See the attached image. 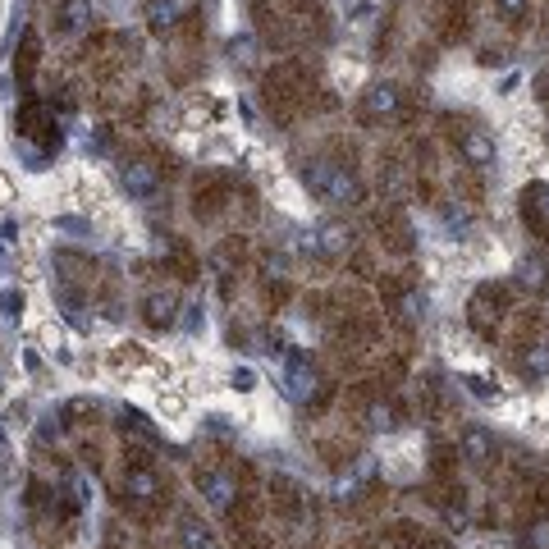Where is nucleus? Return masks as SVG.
<instances>
[{"instance_id":"obj_1","label":"nucleus","mask_w":549,"mask_h":549,"mask_svg":"<svg viewBox=\"0 0 549 549\" xmlns=\"http://www.w3.org/2000/svg\"><path fill=\"white\" fill-rule=\"evenodd\" d=\"M257 28L270 46H307V42H325V19L316 0H252Z\"/></svg>"},{"instance_id":"obj_2","label":"nucleus","mask_w":549,"mask_h":549,"mask_svg":"<svg viewBox=\"0 0 549 549\" xmlns=\"http://www.w3.org/2000/svg\"><path fill=\"white\" fill-rule=\"evenodd\" d=\"M302 188L321 206H357L366 197L362 174L344 156H312V161L302 165Z\"/></svg>"},{"instance_id":"obj_3","label":"nucleus","mask_w":549,"mask_h":549,"mask_svg":"<svg viewBox=\"0 0 549 549\" xmlns=\"http://www.w3.org/2000/svg\"><path fill=\"white\" fill-rule=\"evenodd\" d=\"M14 138L23 147H33V170H42V161L51 151H60V129H55V115L42 106L37 97H28L14 110Z\"/></svg>"},{"instance_id":"obj_4","label":"nucleus","mask_w":549,"mask_h":549,"mask_svg":"<svg viewBox=\"0 0 549 549\" xmlns=\"http://www.w3.org/2000/svg\"><path fill=\"white\" fill-rule=\"evenodd\" d=\"M408 115V92L399 83H371L357 101V119L366 129H380V124H394V119Z\"/></svg>"},{"instance_id":"obj_5","label":"nucleus","mask_w":549,"mask_h":549,"mask_svg":"<svg viewBox=\"0 0 549 549\" xmlns=\"http://www.w3.org/2000/svg\"><path fill=\"white\" fill-rule=\"evenodd\" d=\"M119 495H124V504L133 513H147V508H156L165 499V481L151 463H129L124 476H119Z\"/></svg>"},{"instance_id":"obj_6","label":"nucleus","mask_w":549,"mask_h":549,"mask_svg":"<svg viewBox=\"0 0 549 549\" xmlns=\"http://www.w3.org/2000/svg\"><path fill=\"white\" fill-rule=\"evenodd\" d=\"M161 183H165V174L151 156H124V161H119V188H124L133 202H151V197L161 193Z\"/></svg>"},{"instance_id":"obj_7","label":"nucleus","mask_w":549,"mask_h":549,"mask_svg":"<svg viewBox=\"0 0 549 549\" xmlns=\"http://www.w3.org/2000/svg\"><path fill=\"white\" fill-rule=\"evenodd\" d=\"M197 490H202V499L216 508V513H234L238 495H243L238 476L225 472V467H202V472H197Z\"/></svg>"},{"instance_id":"obj_8","label":"nucleus","mask_w":549,"mask_h":549,"mask_svg":"<svg viewBox=\"0 0 549 549\" xmlns=\"http://www.w3.org/2000/svg\"><path fill=\"white\" fill-rule=\"evenodd\" d=\"M321 389H325V380L312 366V357L289 353V362H284V394H289L293 403H312Z\"/></svg>"},{"instance_id":"obj_9","label":"nucleus","mask_w":549,"mask_h":549,"mask_svg":"<svg viewBox=\"0 0 549 549\" xmlns=\"http://www.w3.org/2000/svg\"><path fill=\"white\" fill-rule=\"evenodd\" d=\"M504 307H508L504 289H499V284H481V289L472 293V302H467V321H472L476 334H490L499 325V316H504Z\"/></svg>"},{"instance_id":"obj_10","label":"nucleus","mask_w":549,"mask_h":549,"mask_svg":"<svg viewBox=\"0 0 549 549\" xmlns=\"http://www.w3.org/2000/svg\"><path fill=\"white\" fill-rule=\"evenodd\" d=\"M453 147H458V156H463L472 170H490L495 156H499L495 138H490L485 129H472V124H467V129H453Z\"/></svg>"},{"instance_id":"obj_11","label":"nucleus","mask_w":549,"mask_h":549,"mask_svg":"<svg viewBox=\"0 0 549 549\" xmlns=\"http://www.w3.org/2000/svg\"><path fill=\"white\" fill-rule=\"evenodd\" d=\"M197 5L202 0H147V23L156 33H174V28H183V23L193 19Z\"/></svg>"},{"instance_id":"obj_12","label":"nucleus","mask_w":549,"mask_h":549,"mask_svg":"<svg viewBox=\"0 0 549 549\" xmlns=\"http://www.w3.org/2000/svg\"><path fill=\"white\" fill-rule=\"evenodd\" d=\"M92 23V0H51V28L60 37H74Z\"/></svg>"},{"instance_id":"obj_13","label":"nucleus","mask_w":549,"mask_h":549,"mask_svg":"<svg viewBox=\"0 0 549 549\" xmlns=\"http://www.w3.org/2000/svg\"><path fill=\"white\" fill-rule=\"evenodd\" d=\"M174 316H179V293L174 289H151L147 298H142V321H147L151 330H170Z\"/></svg>"},{"instance_id":"obj_14","label":"nucleus","mask_w":549,"mask_h":549,"mask_svg":"<svg viewBox=\"0 0 549 549\" xmlns=\"http://www.w3.org/2000/svg\"><path fill=\"white\" fill-rule=\"evenodd\" d=\"M37 65H42V37H37V28H23V37H19V55H14V78H19L23 92L33 87Z\"/></svg>"},{"instance_id":"obj_15","label":"nucleus","mask_w":549,"mask_h":549,"mask_svg":"<svg viewBox=\"0 0 549 549\" xmlns=\"http://www.w3.org/2000/svg\"><path fill=\"white\" fill-rule=\"evenodd\" d=\"M522 220H527L531 234H540L549 243V188L545 183H531L522 193Z\"/></svg>"},{"instance_id":"obj_16","label":"nucleus","mask_w":549,"mask_h":549,"mask_svg":"<svg viewBox=\"0 0 549 549\" xmlns=\"http://www.w3.org/2000/svg\"><path fill=\"white\" fill-rule=\"evenodd\" d=\"M458 449H463V458L472 467H485L495 458V435L485 431L481 421H472V426H463V435H458Z\"/></svg>"},{"instance_id":"obj_17","label":"nucleus","mask_w":549,"mask_h":549,"mask_svg":"<svg viewBox=\"0 0 549 549\" xmlns=\"http://www.w3.org/2000/svg\"><path fill=\"white\" fill-rule=\"evenodd\" d=\"M348 248H353V229L339 225V220L321 225L312 238V252H321V257H348Z\"/></svg>"},{"instance_id":"obj_18","label":"nucleus","mask_w":549,"mask_h":549,"mask_svg":"<svg viewBox=\"0 0 549 549\" xmlns=\"http://www.w3.org/2000/svg\"><path fill=\"white\" fill-rule=\"evenodd\" d=\"M394 316H399L403 325H417L421 316H426V293L412 289V284H403V289L394 293Z\"/></svg>"},{"instance_id":"obj_19","label":"nucleus","mask_w":549,"mask_h":549,"mask_svg":"<svg viewBox=\"0 0 549 549\" xmlns=\"http://www.w3.org/2000/svg\"><path fill=\"white\" fill-rule=\"evenodd\" d=\"M517 275H522V284H527L531 293H545L549 289V257H545V252H536V257H522Z\"/></svg>"},{"instance_id":"obj_20","label":"nucleus","mask_w":549,"mask_h":549,"mask_svg":"<svg viewBox=\"0 0 549 549\" xmlns=\"http://www.w3.org/2000/svg\"><path fill=\"white\" fill-rule=\"evenodd\" d=\"M179 540H183V549H220V540L211 536V527H202L197 517H183L179 522Z\"/></svg>"},{"instance_id":"obj_21","label":"nucleus","mask_w":549,"mask_h":549,"mask_svg":"<svg viewBox=\"0 0 549 549\" xmlns=\"http://www.w3.org/2000/svg\"><path fill=\"white\" fill-rule=\"evenodd\" d=\"M124 431H133L147 444H161V431H156V426L147 421V412H138V408H124Z\"/></svg>"},{"instance_id":"obj_22","label":"nucleus","mask_w":549,"mask_h":549,"mask_svg":"<svg viewBox=\"0 0 549 549\" xmlns=\"http://www.w3.org/2000/svg\"><path fill=\"white\" fill-rule=\"evenodd\" d=\"M522 371H527V376H545L549 371V339L527 344V353H522Z\"/></svg>"},{"instance_id":"obj_23","label":"nucleus","mask_w":549,"mask_h":549,"mask_svg":"<svg viewBox=\"0 0 549 549\" xmlns=\"http://www.w3.org/2000/svg\"><path fill=\"white\" fill-rule=\"evenodd\" d=\"M366 426H371V431H389V426H394V408H389V403H371V408H366Z\"/></svg>"},{"instance_id":"obj_24","label":"nucleus","mask_w":549,"mask_h":549,"mask_svg":"<svg viewBox=\"0 0 549 549\" xmlns=\"http://www.w3.org/2000/svg\"><path fill=\"white\" fill-rule=\"evenodd\" d=\"M142 362H147L142 344H119L115 348V366H142Z\"/></svg>"},{"instance_id":"obj_25","label":"nucleus","mask_w":549,"mask_h":549,"mask_svg":"<svg viewBox=\"0 0 549 549\" xmlns=\"http://www.w3.org/2000/svg\"><path fill=\"white\" fill-rule=\"evenodd\" d=\"M527 549H549V522L545 517L527 527Z\"/></svg>"},{"instance_id":"obj_26","label":"nucleus","mask_w":549,"mask_h":549,"mask_svg":"<svg viewBox=\"0 0 549 549\" xmlns=\"http://www.w3.org/2000/svg\"><path fill=\"white\" fill-rule=\"evenodd\" d=\"M229 385H234V389H238V394H252V389H257V376H252L248 366H238L234 376H229Z\"/></svg>"},{"instance_id":"obj_27","label":"nucleus","mask_w":549,"mask_h":549,"mask_svg":"<svg viewBox=\"0 0 549 549\" xmlns=\"http://www.w3.org/2000/svg\"><path fill=\"white\" fill-rule=\"evenodd\" d=\"M0 307H5V316H10V321H19L23 316V293H5V298H0Z\"/></svg>"},{"instance_id":"obj_28","label":"nucleus","mask_w":549,"mask_h":549,"mask_svg":"<svg viewBox=\"0 0 549 549\" xmlns=\"http://www.w3.org/2000/svg\"><path fill=\"white\" fill-rule=\"evenodd\" d=\"M495 5L508 14V19H522V14H527V5H531V0H495Z\"/></svg>"},{"instance_id":"obj_29","label":"nucleus","mask_w":549,"mask_h":549,"mask_svg":"<svg viewBox=\"0 0 549 549\" xmlns=\"http://www.w3.org/2000/svg\"><path fill=\"white\" fill-rule=\"evenodd\" d=\"M467 385H472V394H481V399H499V389H490V380H481V376H467Z\"/></svg>"},{"instance_id":"obj_30","label":"nucleus","mask_w":549,"mask_h":549,"mask_svg":"<svg viewBox=\"0 0 549 549\" xmlns=\"http://www.w3.org/2000/svg\"><path fill=\"white\" fill-rule=\"evenodd\" d=\"M161 412H165V417H179L183 399H179V394H161Z\"/></svg>"},{"instance_id":"obj_31","label":"nucleus","mask_w":549,"mask_h":549,"mask_svg":"<svg viewBox=\"0 0 549 549\" xmlns=\"http://www.w3.org/2000/svg\"><path fill=\"white\" fill-rule=\"evenodd\" d=\"M42 344L51 348V353H60V344H65V339H60V330H55V325H42Z\"/></svg>"},{"instance_id":"obj_32","label":"nucleus","mask_w":549,"mask_h":549,"mask_svg":"<svg viewBox=\"0 0 549 549\" xmlns=\"http://www.w3.org/2000/svg\"><path fill=\"white\" fill-rule=\"evenodd\" d=\"M202 325H206L202 307H188V330H202Z\"/></svg>"},{"instance_id":"obj_33","label":"nucleus","mask_w":549,"mask_h":549,"mask_svg":"<svg viewBox=\"0 0 549 549\" xmlns=\"http://www.w3.org/2000/svg\"><path fill=\"white\" fill-rule=\"evenodd\" d=\"M10 202V179H5V174H0V206Z\"/></svg>"}]
</instances>
